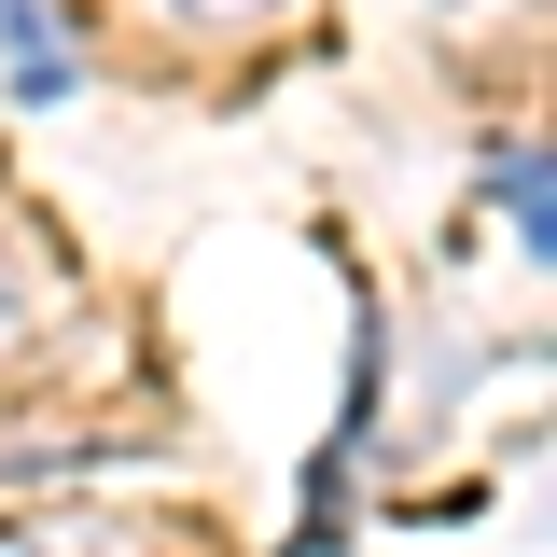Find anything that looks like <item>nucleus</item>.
I'll use <instances>...</instances> for the list:
<instances>
[{
	"label": "nucleus",
	"mask_w": 557,
	"mask_h": 557,
	"mask_svg": "<svg viewBox=\"0 0 557 557\" xmlns=\"http://www.w3.org/2000/svg\"><path fill=\"white\" fill-rule=\"evenodd\" d=\"M0 57H14V84H28V98H70V84H84L57 0H0Z\"/></svg>",
	"instance_id": "1"
},
{
	"label": "nucleus",
	"mask_w": 557,
	"mask_h": 557,
	"mask_svg": "<svg viewBox=\"0 0 557 557\" xmlns=\"http://www.w3.org/2000/svg\"><path fill=\"white\" fill-rule=\"evenodd\" d=\"M0 557H139V530H126V516L57 502V516H0Z\"/></svg>",
	"instance_id": "2"
},
{
	"label": "nucleus",
	"mask_w": 557,
	"mask_h": 557,
	"mask_svg": "<svg viewBox=\"0 0 557 557\" xmlns=\"http://www.w3.org/2000/svg\"><path fill=\"white\" fill-rule=\"evenodd\" d=\"M530 168H544V153H502V168H487V196L516 209V251L544 265V182H530Z\"/></svg>",
	"instance_id": "3"
},
{
	"label": "nucleus",
	"mask_w": 557,
	"mask_h": 557,
	"mask_svg": "<svg viewBox=\"0 0 557 557\" xmlns=\"http://www.w3.org/2000/svg\"><path fill=\"white\" fill-rule=\"evenodd\" d=\"M28 321H42V293H28V265H14V251H0V348L28 335Z\"/></svg>",
	"instance_id": "4"
},
{
	"label": "nucleus",
	"mask_w": 557,
	"mask_h": 557,
	"mask_svg": "<svg viewBox=\"0 0 557 557\" xmlns=\"http://www.w3.org/2000/svg\"><path fill=\"white\" fill-rule=\"evenodd\" d=\"M182 28H237V14H278V0H168Z\"/></svg>",
	"instance_id": "5"
}]
</instances>
